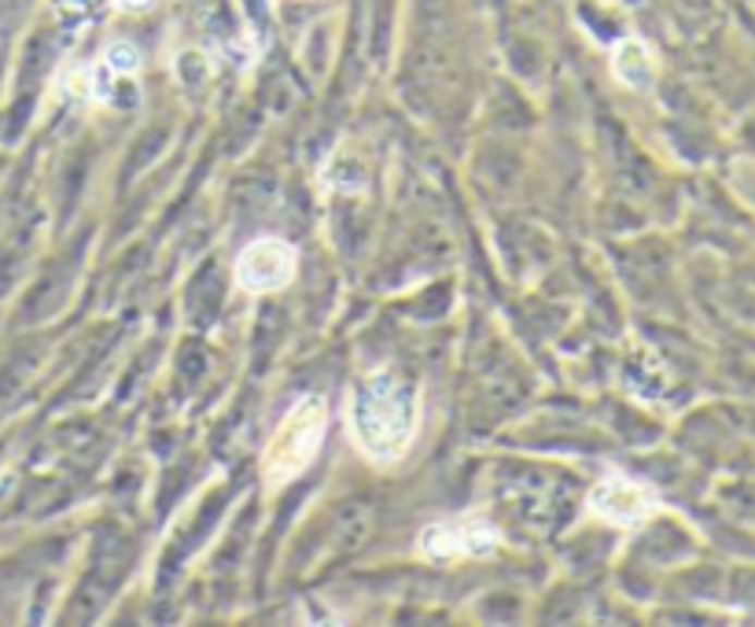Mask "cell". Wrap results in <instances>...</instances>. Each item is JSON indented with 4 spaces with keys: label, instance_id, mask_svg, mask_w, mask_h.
I'll use <instances>...</instances> for the list:
<instances>
[{
    "label": "cell",
    "instance_id": "6da1fadb",
    "mask_svg": "<svg viewBox=\"0 0 755 627\" xmlns=\"http://www.w3.org/2000/svg\"><path fill=\"white\" fill-rule=\"evenodd\" d=\"M421 421V384L405 381L391 365L365 373L346 399V432H351L357 455L373 466H399L416 443Z\"/></svg>",
    "mask_w": 755,
    "mask_h": 627
},
{
    "label": "cell",
    "instance_id": "7a4b0ae2",
    "mask_svg": "<svg viewBox=\"0 0 755 627\" xmlns=\"http://www.w3.org/2000/svg\"><path fill=\"white\" fill-rule=\"evenodd\" d=\"M328 429V402L321 395H303L292 410L280 418L277 432L269 436L263 450V480L269 491L295 484L303 472L314 466L317 450L325 443Z\"/></svg>",
    "mask_w": 755,
    "mask_h": 627
},
{
    "label": "cell",
    "instance_id": "52a82bcc",
    "mask_svg": "<svg viewBox=\"0 0 755 627\" xmlns=\"http://www.w3.org/2000/svg\"><path fill=\"white\" fill-rule=\"evenodd\" d=\"M114 8H122V12H144V8H151V0H114Z\"/></svg>",
    "mask_w": 755,
    "mask_h": 627
},
{
    "label": "cell",
    "instance_id": "277c9868",
    "mask_svg": "<svg viewBox=\"0 0 755 627\" xmlns=\"http://www.w3.org/2000/svg\"><path fill=\"white\" fill-rule=\"evenodd\" d=\"M299 269V251L280 237H258L236 255V266H232V277H236V288L247 296H273L284 292L288 285L295 281Z\"/></svg>",
    "mask_w": 755,
    "mask_h": 627
},
{
    "label": "cell",
    "instance_id": "8992f818",
    "mask_svg": "<svg viewBox=\"0 0 755 627\" xmlns=\"http://www.w3.org/2000/svg\"><path fill=\"white\" fill-rule=\"evenodd\" d=\"M612 74L634 93L653 89L656 60H653V52H648V45L642 41V37H623V41L612 48Z\"/></svg>",
    "mask_w": 755,
    "mask_h": 627
},
{
    "label": "cell",
    "instance_id": "5b68a950",
    "mask_svg": "<svg viewBox=\"0 0 755 627\" xmlns=\"http://www.w3.org/2000/svg\"><path fill=\"white\" fill-rule=\"evenodd\" d=\"M501 546V535L490 520L483 517H458V520H439L428 524L416 539L428 562H458V557H487Z\"/></svg>",
    "mask_w": 755,
    "mask_h": 627
},
{
    "label": "cell",
    "instance_id": "3957f363",
    "mask_svg": "<svg viewBox=\"0 0 755 627\" xmlns=\"http://www.w3.org/2000/svg\"><path fill=\"white\" fill-rule=\"evenodd\" d=\"M586 514L612 528H642L660 514V495L626 472H608L589 487Z\"/></svg>",
    "mask_w": 755,
    "mask_h": 627
}]
</instances>
